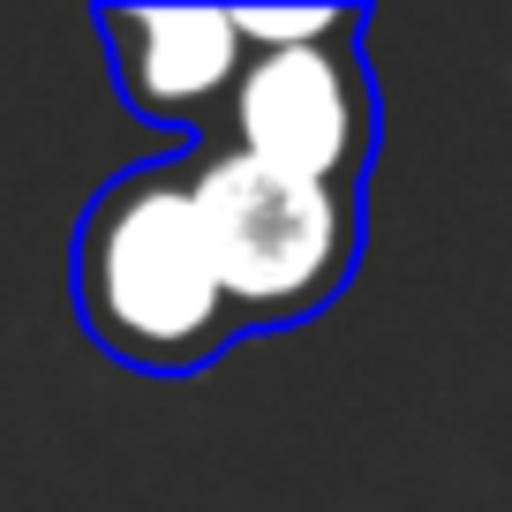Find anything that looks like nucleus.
<instances>
[{"mask_svg":"<svg viewBox=\"0 0 512 512\" xmlns=\"http://www.w3.org/2000/svg\"><path fill=\"white\" fill-rule=\"evenodd\" d=\"M68 287L98 354L144 377H196L241 339L196 211L189 151L113 174L68 241Z\"/></svg>","mask_w":512,"mask_h":512,"instance_id":"nucleus-1","label":"nucleus"},{"mask_svg":"<svg viewBox=\"0 0 512 512\" xmlns=\"http://www.w3.org/2000/svg\"><path fill=\"white\" fill-rule=\"evenodd\" d=\"M196 211L241 332H287L347 294L362 264V189L272 174L219 144H189Z\"/></svg>","mask_w":512,"mask_h":512,"instance_id":"nucleus-2","label":"nucleus"},{"mask_svg":"<svg viewBox=\"0 0 512 512\" xmlns=\"http://www.w3.org/2000/svg\"><path fill=\"white\" fill-rule=\"evenodd\" d=\"M377 113V76L362 61V16H354L347 31L317 38V46L249 53L211 144L294 181L362 189L377 166Z\"/></svg>","mask_w":512,"mask_h":512,"instance_id":"nucleus-3","label":"nucleus"},{"mask_svg":"<svg viewBox=\"0 0 512 512\" xmlns=\"http://www.w3.org/2000/svg\"><path fill=\"white\" fill-rule=\"evenodd\" d=\"M91 23L106 38L121 106L151 128H181L189 144H211L249 68L234 8H98Z\"/></svg>","mask_w":512,"mask_h":512,"instance_id":"nucleus-4","label":"nucleus"},{"mask_svg":"<svg viewBox=\"0 0 512 512\" xmlns=\"http://www.w3.org/2000/svg\"><path fill=\"white\" fill-rule=\"evenodd\" d=\"M362 8H234V31L249 53H287V46H317V38L347 31Z\"/></svg>","mask_w":512,"mask_h":512,"instance_id":"nucleus-5","label":"nucleus"}]
</instances>
